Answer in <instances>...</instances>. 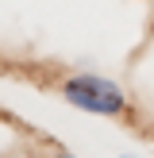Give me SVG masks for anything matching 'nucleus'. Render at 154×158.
Returning <instances> with one entry per match:
<instances>
[{"label": "nucleus", "instance_id": "obj_1", "mask_svg": "<svg viewBox=\"0 0 154 158\" xmlns=\"http://www.w3.org/2000/svg\"><path fill=\"white\" fill-rule=\"evenodd\" d=\"M62 97L69 104H77L81 112H92V116H120L123 112V89L108 77H96V73H73L62 81Z\"/></svg>", "mask_w": 154, "mask_h": 158}, {"label": "nucleus", "instance_id": "obj_2", "mask_svg": "<svg viewBox=\"0 0 154 158\" xmlns=\"http://www.w3.org/2000/svg\"><path fill=\"white\" fill-rule=\"evenodd\" d=\"M54 158H73V154H54Z\"/></svg>", "mask_w": 154, "mask_h": 158}, {"label": "nucleus", "instance_id": "obj_3", "mask_svg": "<svg viewBox=\"0 0 154 158\" xmlns=\"http://www.w3.org/2000/svg\"><path fill=\"white\" fill-rule=\"evenodd\" d=\"M123 158H127V154H123Z\"/></svg>", "mask_w": 154, "mask_h": 158}]
</instances>
